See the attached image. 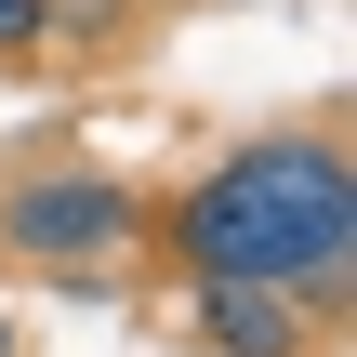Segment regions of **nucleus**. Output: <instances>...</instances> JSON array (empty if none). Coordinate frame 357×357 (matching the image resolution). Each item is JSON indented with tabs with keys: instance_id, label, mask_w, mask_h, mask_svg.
<instances>
[{
	"instance_id": "obj_1",
	"label": "nucleus",
	"mask_w": 357,
	"mask_h": 357,
	"mask_svg": "<svg viewBox=\"0 0 357 357\" xmlns=\"http://www.w3.org/2000/svg\"><path fill=\"white\" fill-rule=\"evenodd\" d=\"M159 252L199 278V291H225V278H252V291H305V318H331L344 305V252H357V172L331 132H252L238 159H212L172 212H159Z\"/></svg>"
},
{
	"instance_id": "obj_2",
	"label": "nucleus",
	"mask_w": 357,
	"mask_h": 357,
	"mask_svg": "<svg viewBox=\"0 0 357 357\" xmlns=\"http://www.w3.org/2000/svg\"><path fill=\"white\" fill-rule=\"evenodd\" d=\"M0 252L13 265H40V278H106V265H132L146 252V199L119 185V172H13L0 185Z\"/></svg>"
},
{
	"instance_id": "obj_3",
	"label": "nucleus",
	"mask_w": 357,
	"mask_h": 357,
	"mask_svg": "<svg viewBox=\"0 0 357 357\" xmlns=\"http://www.w3.org/2000/svg\"><path fill=\"white\" fill-rule=\"evenodd\" d=\"M199 331H212V357H318L305 344V291H252V278L199 291Z\"/></svg>"
},
{
	"instance_id": "obj_4",
	"label": "nucleus",
	"mask_w": 357,
	"mask_h": 357,
	"mask_svg": "<svg viewBox=\"0 0 357 357\" xmlns=\"http://www.w3.org/2000/svg\"><path fill=\"white\" fill-rule=\"evenodd\" d=\"M26 53H53V0H0V66H26Z\"/></svg>"
},
{
	"instance_id": "obj_5",
	"label": "nucleus",
	"mask_w": 357,
	"mask_h": 357,
	"mask_svg": "<svg viewBox=\"0 0 357 357\" xmlns=\"http://www.w3.org/2000/svg\"><path fill=\"white\" fill-rule=\"evenodd\" d=\"M0 357H13V318H0Z\"/></svg>"
}]
</instances>
